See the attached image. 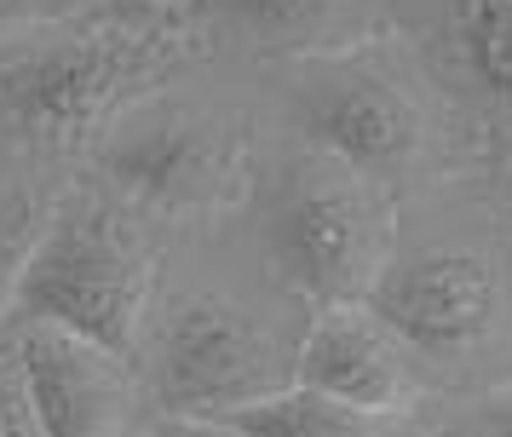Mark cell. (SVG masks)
<instances>
[{
  "label": "cell",
  "mask_w": 512,
  "mask_h": 437,
  "mask_svg": "<svg viewBox=\"0 0 512 437\" xmlns=\"http://www.w3.org/2000/svg\"><path fill=\"white\" fill-rule=\"evenodd\" d=\"M461 35L472 69L489 87L512 92V0H461Z\"/></svg>",
  "instance_id": "12"
},
{
  "label": "cell",
  "mask_w": 512,
  "mask_h": 437,
  "mask_svg": "<svg viewBox=\"0 0 512 437\" xmlns=\"http://www.w3.org/2000/svg\"><path fill=\"white\" fill-rule=\"evenodd\" d=\"M110 179L162 213H213L242 196V144L202 115H144L110 144Z\"/></svg>",
  "instance_id": "5"
},
{
  "label": "cell",
  "mask_w": 512,
  "mask_h": 437,
  "mask_svg": "<svg viewBox=\"0 0 512 437\" xmlns=\"http://www.w3.org/2000/svg\"><path fill=\"white\" fill-rule=\"evenodd\" d=\"M369 311L415 351H461L495 322V276L484 259L455 248L392 259V271L374 282Z\"/></svg>",
  "instance_id": "7"
},
{
  "label": "cell",
  "mask_w": 512,
  "mask_h": 437,
  "mask_svg": "<svg viewBox=\"0 0 512 437\" xmlns=\"http://www.w3.org/2000/svg\"><path fill=\"white\" fill-rule=\"evenodd\" d=\"M231 426L242 437H380V420L305 386H288L277 397L254 403V409L231 414Z\"/></svg>",
  "instance_id": "10"
},
{
  "label": "cell",
  "mask_w": 512,
  "mask_h": 437,
  "mask_svg": "<svg viewBox=\"0 0 512 437\" xmlns=\"http://www.w3.org/2000/svg\"><path fill=\"white\" fill-rule=\"evenodd\" d=\"M340 0H213V12H225L236 29H248L265 46H305L317 41L334 18Z\"/></svg>",
  "instance_id": "11"
},
{
  "label": "cell",
  "mask_w": 512,
  "mask_h": 437,
  "mask_svg": "<svg viewBox=\"0 0 512 437\" xmlns=\"http://www.w3.org/2000/svg\"><path fill=\"white\" fill-rule=\"evenodd\" d=\"M294 386L323 391L369 420H392L415 403V363L369 305H328L300 340Z\"/></svg>",
  "instance_id": "8"
},
{
  "label": "cell",
  "mask_w": 512,
  "mask_h": 437,
  "mask_svg": "<svg viewBox=\"0 0 512 437\" xmlns=\"http://www.w3.org/2000/svg\"><path fill=\"white\" fill-rule=\"evenodd\" d=\"M0 437H47L41 409H35V397H29L24 363H18V345L0 351Z\"/></svg>",
  "instance_id": "14"
},
{
  "label": "cell",
  "mask_w": 512,
  "mask_h": 437,
  "mask_svg": "<svg viewBox=\"0 0 512 437\" xmlns=\"http://www.w3.org/2000/svg\"><path fill=\"white\" fill-rule=\"evenodd\" d=\"M305 133L323 156L346 161L351 173H392L420 150V115L386 75L340 69L305 87Z\"/></svg>",
  "instance_id": "9"
},
{
  "label": "cell",
  "mask_w": 512,
  "mask_h": 437,
  "mask_svg": "<svg viewBox=\"0 0 512 437\" xmlns=\"http://www.w3.org/2000/svg\"><path fill=\"white\" fill-rule=\"evenodd\" d=\"M173 29L156 18H98L52 29L0 58V110L47 144H81L127 104V92L162 75Z\"/></svg>",
  "instance_id": "1"
},
{
  "label": "cell",
  "mask_w": 512,
  "mask_h": 437,
  "mask_svg": "<svg viewBox=\"0 0 512 437\" xmlns=\"http://www.w3.org/2000/svg\"><path fill=\"white\" fill-rule=\"evenodd\" d=\"M294 386L271 334L231 299L196 294L173 305L156 340V397L173 420H231Z\"/></svg>",
  "instance_id": "4"
},
{
  "label": "cell",
  "mask_w": 512,
  "mask_h": 437,
  "mask_svg": "<svg viewBox=\"0 0 512 437\" xmlns=\"http://www.w3.org/2000/svg\"><path fill=\"white\" fill-rule=\"evenodd\" d=\"M41 236H47V230H41V207L29 202V190L0 179V305L18 299Z\"/></svg>",
  "instance_id": "13"
},
{
  "label": "cell",
  "mask_w": 512,
  "mask_h": 437,
  "mask_svg": "<svg viewBox=\"0 0 512 437\" xmlns=\"http://www.w3.org/2000/svg\"><path fill=\"white\" fill-rule=\"evenodd\" d=\"M29 397L47 437H127L133 426V368L121 351L81 340L70 328L29 322L18 340Z\"/></svg>",
  "instance_id": "6"
},
{
  "label": "cell",
  "mask_w": 512,
  "mask_h": 437,
  "mask_svg": "<svg viewBox=\"0 0 512 437\" xmlns=\"http://www.w3.org/2000/svg\"><path fill=\"white\" fill-rule=\"evenodd\" d=\"M507 437H512V426H507Z\"/></svg>",
  "instance_id": "17"
},
{
  "label": "cell",
  "mask_w": 512,
  "mask_h": 437,
  "mask_svg": "<svg viewBox=\"0 0 512 437\" xmlns=\"http://www.w3.org/2000/svg\"><path fill=\"white\" fill-rule=\"evenodd\" d=\"M501 437H507V432H501Z\"/></svg>",
  "instance_id": "18"
},
{
  "label": "cell",
  "mask_w": 512,
  "mask_h": 437,
  "mask_svg": "<svg viewBox=\"0 0 512 437\" xmlns=\"http://www.w3.org/2000/svg\"><path fill=\"white\" fill-rule=\"evenodd\" d=\"M29 12H35V0H0V35H12Z\"/></svg>",
  "instance_id": "16"
},
{
  "label": "cell",
  "mask_w": 512,
  "mask_h": 437,
  "mask_svg": "<svg viewBox=\"0 0 512 437\" xmlns=\"http://www.w3.org/2000/svg\"><path fill=\"white\" fill-rule=\"evenodd\" d=\"M150 299V253L110 213H70L41 236L18 305L29 322L70 328L110 351H133Z\"/></svg>",
  "instance_id": "3"
},
{
  "label": "cell",
  "mask_w": 512,
  "mask_h": 437,
  "mask_svg": "<svg viewBox=\"0 0 512 437\" xmlns=\"http://www.w3.org/2000/svg\"><path fill=\"white\" fill-rule=\"evenodd\" d=\"M265 253L294 294L317 305H369L392 271V213L374 179L334 156H305L282 173L265 213Z\"/></svg>",
  "instance_id": "2"
},
{
  "label": "cell",
  "mask_w": 512,
  "mask_h": 437,
  "mask_svg": "<svg viewBox=\"0 0 512 437\" xmlns=\"http://www.w3.org/2000/svg\"><path fill=\"white\" fill-rule=\"evenodd\" d=\"M162 437H242L231 420H162Z\"/></svg>",
  "instance_id": "15"
}]
</instances>
